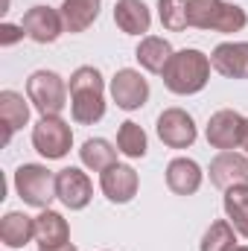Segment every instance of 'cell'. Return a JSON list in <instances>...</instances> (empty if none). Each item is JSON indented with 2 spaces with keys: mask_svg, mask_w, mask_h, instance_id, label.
I'll return each mask as SVG.
<instances>
[{
  "mask_svg": "<svg viewBox=\"0 0 248 251\" xmlns=\"http://www.w3.org/2000/svg\"><path fill=\"white\" fill-rule=\"evenodd\" d=\"M67 82L56 70H35L26 79V100L41 117H62L67 105Z\"/></svg>",
  "mask_w": 248,
  "mask_h": 251,
  "instance_id": "277c9868",
  "label": "cell"
},
{
  "mask_svg": "<svg viewBox=\"0 0 248 251\" xmlns=\"http://www.w3.org/2000/svg\"><path fill=\"white\" fill-rule=\"evenodd\" d=\"M117 149L123 152L125 158H143L146 149H149V140H146V131L134 120H125L117 128Z\"/></svg>",
  "mask_w": 248,
  "mask_h": 251,
  "instance_id": "cb8c5ba5",
  "label": "cell"
},
{
  "mask_svg": "<svg viewBox=\"0 0 248 251\" xmlns=\"http://www.w3.org/2000/svg\"><path fill=\"white\" fill-rule=\"evenodd\" d=\"M210 184L219 190H231L248 184V155L231 149V152H219L213 161H210Z\"/></svg>",
  "mask_w": 248,
  "mask_h": 251,
  "instance_id": "4fadbf2b",
  "label": "cell"
},
{
  "mask_svg": "<svg viewBox=\"0 0 248 251\" xmlns=\"http://www.w3.org/2000/svg\"><path fill=\"white\" fill-rule=\"evenodd\" d=\"M32 146L47 161H62L73 149V131L62 117H41L32 126Z\"/></svg>",
  "mask_w": 248,
  "mask_h": 251,
  "instance_id": "8992f818",
  "label": "cell"
},
{
  "mask_svg": "<svg viewBox=\"0 0 248 251\" xmlns=\"http://www.w3.org/2000/svg\"><path fill=\"white\" fill-rule=\"evenodd\" d=\"M155 128H158L161 143L170 146V149H187V146H193L196 137H198L196 120L187 114L184 108H164V111L158 114Z\"/></svg>",
  "mask_w": 248,
  "mask_h": 251,
  "instance_id": "ba28073f",
  "label": "cell"
},
{
  "mask_svg": "<svg viewBox=\"0 0 248 251\" xmlns=\"http://www.w3.org/2000/svg\"><path fill=\"white\" fill-rule=\"evenodd\" d=\"M114 24L125 35H146L152 26V12L143 0H117L114 3Z\"/></svg>",
  "mask_w": 248,
  "mask_h": 251,
  "instance_id": "e0dca14e",
  "label": "cell"
},
{
  "mask_svg": "<svg viewBox=\"0 0 248 251\" xmlns=\"http://www.w3.org/2000/svg\"><path fill=\"white\" fill-rule=\"evenodd\" d=\"M158 18L164 24V29L170 32H181L190 26L187 18V0H158Z\"/></svg>",
  "mask_w": 248,
  "mask_h": 251,
  "instance_id": "484cf974",
  "label": "cell"
},
{
  "mask_svg": "<svg viewBox=\"0 0 248 251\" xmlns=\"http://www.w3.org/2000/svg\"><path fill=\"white\" fill-rule=\"evenodd\" d=\"M140 187V178H137V170L128 167V164H114L108 170L99 173V190L105 193V199L111 204H128Z\"/></svg>",
  "mask_w": 248,
  "mask_h": 251,
  "instance_id": "7c38bea8",
  "label": "cell"
},
{
  "mask_svg": "<svg viewBox=\"0 0 248 251\" xmlns=\"http://www.w3.org/2000/svg\"><path fill=\"white\" fill-rule=\"evenodd\" d=\"M173 44L167 41V38H161V35H143L140 38V44H137V50H134V59L140 62L143 70H149V73H164V67L167 62L173 59Z\"/></svg>",
  "mask_w": 248,
  "mask_h": 251,
  "instance_id": "ffe728a7",
  "label": "cell"
},
{
  "mask_svg": "<svg viewBox=\"0 0 248 251\" xmlns=\"http://www.w3.org/2000/svg\"><path fill=\"white\" fill-rule=\"evenodd\" d=\"M102 0H62V18L67 32H85L97 18H99V6Z\"/></svg>",
  "mask_w": 248,
  "mask_h": 251,
  "instance_id": "44dd1931",
  "label": "cell"
},
{
  "mask_svg": "<svg viewBox=\"0 0 248 251\" xmlns=\"http://www.w3.org/2000/svg\"><path fill=\"white\" fill-rule=\"evenodd\" d=\"M201 181H204V173H201V167L193 158H173L167 164V187L173 190L175 196L198 193Z\"/></svg>",
  "mask_w": 248,
  "mask_h": 251,
  "instance_id": "9a60e30c",
  "label": "cell"
},
{
  "mask_svg": "<svg viewBox=\"0 0 248 251\" xmlns=\"http://www.w3.org/2000/svg\"><path fill=\"white\" fill-rule=\"evenodd\" d=\"M29 100L18 91H0V123H3V146H9L12 134L29 123Z\"/></svg>",
  "mask_w": 248,
  "mask_h": 251,
  "instance_id": "2e32d148",
  "label": "cell"
},
{
  "mask_svg": "<svg viewBox=\"0 0 248 251\" xmlns=\"http://www.w3.org/2000/svg\"><path fill=\"white\" fill-rule=\"evenodd\" d=\"M56 199L70 210H85L94 199V184L79 167H64L56 173Z\"/></svg>",
  "mask_w": 248,
  "mask_h": 251,
  "instance_id": "30bf717a",
  "label": "cell"
},
{
  "mask_svg": "<svg viewBox=\"0 0 248 251\" xmlns=\"http://www.w3.org/2000/svg\"><path fill=\"white\" fill-rule=\"evenodd\" d=\"M15 193L24 204L47 210L56 199V173H50L44 164H21L15 170Z\"/></svg>",
  "mask_w": 248,
  "mask_h": 251,
  "instance_id": "5b68a950",
  "label": "cell"
},
{
  "mask_svg": "<svg viewBox=\"0 0 248 251\" xmlns=\"http://www.w3.org/2000/svg\"><path fill=\"white\" fill-rule=\"evenodd\" d=\"M210 70H213L210 56H204L196 47H184V50L173 53L161 79H164L167 91H173L178 97H193V94L204 91V85L210 82Z\"/></svg>",
  "mask_w": 248,
  "mask_h": 251,
  "instance_id": "7a4b0ae2",
  "label": "cell"
},
{
  "mask_svg": "<svg viewBox=\"0 0 248 251\" xmlns=\"http://www.w3.org/2000/svg\"><path fill=\"white\" fill-rule=\"evenodd\" d=\"M222 207H225L228 222L237 228V234L248 240V184H240V187L225 190Z\"/></svg>",
  "mask_w": 248,
  "mask_h": 251,
  "instance_id": "603a6c76",
  "label": "cell"
},
{
  "mask_svg": "<svg viewBox=\"0 0 248 251\" xmlns=\"http://www.w3.org/2000/svg\"><path fill=\"white\" fill-rule=\"evenodd\" d=\"M234 251H248V246H237V249H234Z\"/></svg>",
  "mask_w": 248,
  "mask_h": 251,
  "instance_id": "f546056e",
  "label": "cell"
},
{
  "mask_svg": "<svg viewBox=\"0 0 248 251\" xmlns=\"http://www.w3.org/2000/svg\"><path fill=\"white\" fill-rule=\"evenodd\" d=\"M246 123H248V117H243L240 111L222 108V111H216V114L207 120L204 137H207V143H210L213 149H219V152L240 149V146H243V137H246Z\"/></svg>",
  "mask_w": 248,
  "mask_h": 251,
  "instance_id": "52a82bcc",
  "label": "cell"
},
{
  "mask_svg": "<svg viewBox=\"0 0 248 251\" xmlns=\"http://www.w3.org/2000/svg\"><path fill=\"white\" fill-rule=\"evenodd\" d=\"M201 251H234L237 249V228L228 222V219H219L213 222L204 237H201Z\"/></svg>",
  "mask_w": 248,
  "mask_h": 251,
  "instance_id": "d4e9b609",
  "label": "cell"
},
{
  "mask_svg": "<svg viewBox=\"0 0 248 251\" xmlns=\"http://www.w3.org/2000/svg\"><path fill=\"white\" fill-rule=\"evenodd\" d=\"M35 243L38 249H56V246H64L70 243V225L62 213L56 210H41L35 216Z\"/></svg>",
  "mask_w": 248,
  "mask_h": 251,
  "instance_id": "ac0fdd59",
  "label": "cell"
},
{
  "mask_svg": "<svg viewBox=\"0 0 248 251\" xmlns=\"http://www.w3.org/2000/svg\"><path fill=\"white\" fill-rule=\"evenodd\" d=\"M187 18L196 29H213V32H243L248 26V15L243 6L228 0H187Z\"/></svg>",
  "mask_w": 248,
  "mask_h": 251,
  "instance_id": "3957f363",
  "label": "cell"
},
{
  "mask_svg": "<svg viewBox=\"0 0 248 251\" xmlns=\"http://www.w3.org/2000/svg\"><path fill=\"white\" fill-rule=\"evenodd\" d=\"M0 240L6 249H24L35 240V216H26L21 210H9L0 219Z\"/></svg>",
  "mask_w": 248,
  "mask_h": 251,
  "instance_id": "d6986e66",
  "label": "cell"
},
{
  "mask_svg": "<svg viewBox=\"0 0 248 251\" xmlns=\"http://www.w3.org/2000/svg\"><path fill=\"white\" fill-rule=\"evenodd\" d=\"M111 100L123 111H137L149 102V82L140 76V70L123 67L111 79Z\"/></svg>",
  "mask_w": 248,
  "mask_h": 251,
  "instance_id": "8fae6325",
  "label": "cell"
},
{
  "mask_svg": "<svg viewBox=\"0 0 248 251\" xmlns=\"http://www.w3.org/2000/svg\"><path fill=\"white\" fill-rule=\"evenodd\" d=\"M70 117L79 126H94L105 117V82L102 73L91 64H82L73 70L70 82Z\"/></svg>",
  "mask_w": 248,
  "mask_h": 251,
  "instance_id": "6da1fadb",
  "label": "cell"
},
{
  "mask_svg": "<svg viewBox=\"0 0 248 251\" xmlns=\"http://www.w3.org/2000/svg\"><path fill=\"white\" fill-rule=\"evenodd\" d=\"M21 26L26 32V38H32L35 44H53V41H59L62 32H67L62 12L53 9V6H32V9H26Z\"/></svg>",
  "mask_w": 248,
  "mask_h": 251,
  "instance_id": "9c48e42d",
  "label": "cell"
},
{
  "mask_svg": "<svg viewBox=\"0 0 248 251\" xmlns=\"http://www.w3.org/2000/svg\"><path fill=\"white\" fill-rule=\"evenodd\" d=\"M38 251H79L73 243H64V246H56V249H38Z\"/></svg>",
  "mask_w": 248,
  "mask_h": 251,
  "instance_id": "83f0119b",
  "label": "cell"
},
{
  "mask_svg": "<svg viewBox=\"0 0 248 251\" xmlns=\"http://www.w3.org/2000/svg\"><path fill=\"white\" fill-rule=\"evenodd\" d=\"M117 152L120 149H114L105 137H88L82 143V149H79V161L91 173H102V170H108V167L117 164Z\"/></svg>",
  "mask_w": 248,
  "mask_h": 251,
  "instance_id": "7402d4cb",
  "label": "cell"
},
{
  "mask_svg": "<svg viewBox=\"0 0 248 251\" xmlns=\"http://www.w3.org/2000/svg\"><path fill=\"white\" fill-rule=\"evenodd\" d=\"M243 149H246V155H248V123H246V137H243Z\"/></svg>",
  "mask_w": 248,
  "mask_h": 251,
  "instance_id": "f1b7e54d",
  "label": "cell"
},
{
  "mask_svg": "<svg viewBox=\"0 0 248 251\" xmlns=\"http://www.w3.org/2000/svg\"><path fill=\"white\" fill-rule=\"evenodd\" d=\"M210 64L225 79H246L248 76V41H222L210 53Z\"/></svg>",
  "mask_w": 248,
  "mask_h": 251,
  "instance_id": "5bb4252c",
  "label": "cell"
},
{
  "mask_svg": "<svg viewBox=\"0 0 248 251\" xmlns=\"http://www.w3.org/2000/svg\"><path fill=\"white\" fill-rule=\"evenodd\" d=\"M24 35H26V32H24L21 24H3V26H0V44H3V47H12V44L21 41Z\"/></svg>",
  "mask_w": 248,
  "mask_h": 251,
  "instance_id": "4316f807",
  "label": "cell"
}]
</instances>
